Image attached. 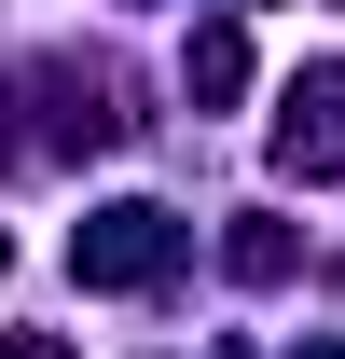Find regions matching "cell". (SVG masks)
I'll return each instance as SVG.
<instances>
[{"label": "cell", "instance_id": "1", "mask_svg": "<svg viewBox=\"0 0 345 359\" xmlns=\"http://www.w3.org/2000/svg\"><path fill=\"white\" fill-rule=\"evenodd\" d=\"M166 263H180V222H166V208H97V222L69 235V276H83V290H152Z\"/></svg>", "mask_w": 345, "mask_h": 359}, {"label": "cell", "instance_id": "2", "mask_svg": "<svg viewBox=\"0 0 345 359\" xmlns=\"http://www.w3.org/2000/svg\"><path fill=\"white\" fill-rule=\"evenodd\" d=\"M276 180H345V55H318L276 97Z\"/></svg>", "mask_w": 345, "mask_h": 359}, {"label": "cell", "instance_id": "3", "mask_svg": "<svg viewBox=\"0 0 345 359\" xmlns=\"http://www.w3.org/2000/svg\"><path fill=\"white\" fill-rule=\"evenodd\" d=\"M180 83L208 97V111H221V97H249V28H235V14H221V28H194V42H180Z\"/></svg>", "mask_w": 345, "mask_h": 359}, {"label": "cell", "instance_id": "4", "mask_svg": "<svg viewBox=\"0 0 345 359\" xmlns=\"http://www.w3.org/2000/svg\"><path fill=\"white\" fill-rule=\"evenodd\" d=\"M0 359H69V346H55V332H0Z\"/></svg>", "mask_w": 345, "mask_h": 359}, {"label": "cell", "instance_id": "5", "mask_svg": "<svg viewBox=\"0 0 345 359\" xmlns=\"http://www.w3.org/2000/svg\"><path fill=\"white\" fill-rule=\"evenodd\" d=\"M0 263H14V235H0Z\"/></svg>", "mask_w": 345, "mask_h": 359}]
</instances>
